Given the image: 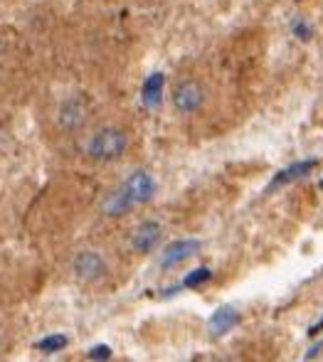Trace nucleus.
<instances>
[{"instance_id":"obj_1","label":"nucleus","mask_w":323,"mask_h":362,"mask_svg":"<svg viewBox=\"0 0 323 362\" xmlns=\"http://www.w3.org/2000/svg\"><path fill=\"white\" fill-rule=\"evenodd\" d=\"M129 148V136L116 126H104L94 131L84 144V156L94 163H111L119 160Z\"/></svg>"},{"instance_id":"obj_2","label":"nucleus","mask_w":323,"mask_h":362,"mask_svg":"<svg viewBox=\"0 0 323 362\" xmlns=\"http://www.w3.org/2000/svg\"><path fill=\"white\" fill-rule=\"evenodd\" d=\"M55 121H57V126L64 134H76V131H81L89 124V104H86L81 96L64 99L62 104L57 106Z\"/></svg>"},{"instance_id":"obj_3","label":"nucleus","mask_w":323,"mask_h":362,"mask_svg":"<svg viewBox=\"0 0 323 362\" xmlns=\"http://www.w3.org/2000/svg\"><path fill=\"white\" fill-rule=\"evenodd\" d=\"M173 106H176L178 114L183 116H193L198 114L200 109H203L205 104V89L200 81L195 79H186V81H178L176 86H173Z\"/></svg>"},{"instance_id":"obj_4","label":"nucleus","mask_w":323,"mask_h":362,"mask_svg":"<svg viewBox=\"0 0 323 362\" xmlns=\"http://www.w3.org/2000/svg\"><path fill=\"white\" fill-rule=\"evenodd\" d=\"M72 272H74L76 281L96 284L106 276V259L99 252H94V249H84L72 262Z\"/></svg>"},{"instance_id":"obj_5","label":"nucleus","mask_w":323,"mask_h":362,"mask_svg":"<svg viewBox=\"0 0 323 362\" xmlns=\"http://www.w3.org/2000/svg\"><path fill=\"white\" fill-rule=\"evenodd\" d=\"M121 190L129 195V200L136 205H146L156 197V190H158V182L156 177L151 175L148 170H133L124 182H121Z\"/></svg>"},{"instance_id":"obj_6","label":"nucleus","mask_w":323,"mask_h":362,"mask_svg":"<svg viewBox=\"0 0 323 362\" xmlns=\"http://www.w3.org/2000/svg\"><path fill=\"white\" fill-rule=\"evenodd\" d=\"M200 249H203L200 239H178V242H171L163 249V259H161L163 272H171V269L181 267V264L191 262V259L200 254Z\"/></svg>"},{"instance_id":"obj_7","label":"nucleus","mask_w":323,"mask_h":362,"mask_svg":"<svg viewBox=\"0 0 323 362\" xmlns=\"http://www.w3.org/2000/svg\"><path fill=\"white\" fill-rule=\"evenodd\" d=\"M163 239V224L158 219H146L131 234V247L136 254H151Z\"/></svg>"},{"instance_id":"obj_8","label":"nucleus","mask_w":323,"mask_h":362,"mask_svg":"<svg viewBox=\"0 0 323 362\" xmlns=\"http://www.w3.org/2000/svg\"><path fill=\"white\" fill-rule=\"evenodd\" d=\"M237 323H239V310L234 308V305L227 303V305H222V308H217L212 315H210L208 330H210V335H212V338H222V335H227Z\"/></svg>"},{"instance_id":"obj_9","label":"nucleus","mask_w":323,"mask_h":362,"mask_svg":"<svg viewBox=\"0 0 323 362\" xmlns=\"http://www.w3.org/2000/svg\"><path fill=\"white\" fill-rule=\"evenodd\" d=\"M316 160H301V163H291V165H286L284 170H279L274 177H271L269 182V190H279V187L289 185V182L294 180H301L304 175H309L311 170H314Z\"/></svg>"},{"instance_id":"obj_10","label":"nucleus","mask_w":323,"mask_h":362,"mask_svg":"<svg viewBox=\"0 0 323 362\" xmlns=\"http://www.w3.org/2000/svg\"><path fill=\"white\" fill-rule=\"evenodd\" d=\"M131 210H133V202L129 200V195L121 190V185L116 187L114 192H109V195H106V200L101 202V212H104L106 217H114V219L129 215Z\"/></svg>"},{"instance_id":"obj_11","label":"nucleus","mask_w":323,"mask_h":362,"mask_svg":"<svg viewBox=\"0 0 323 362\" xmlns=\"http://www.w3.org/2000/svg\"><path fill=\"white\" fill-rule=\"evenodd\" d=\"M163 86H166V76L163 74H151L146 81H143V89H141V99L148 109H156L158 104L163 101Z\"/></svg>"},{"instance_id":"obj_12","label":"nucleus","mask_w":323,"mask_h":362,"mask_svg":"<svg viewBox=\"0 0 323 362\" xmlns=\"http://www.w3.org/2000/svg\"><path fill=\"white\" fill-rule=\"evenodd\" d=\"M67 343H69V338L62 333H55V335H47V338H42L38 343V348L42 350V353H60V350L67 348Z\"/></svg>"},{"instance_id":"obj_13","label":"nucleus","mask_w":323,"mask_h":362,"mask_svg":"<svg viewBox=\"0 0 323 362\" xmlns=\"http://www.w3.org/2000/svg\"><path fill=\"white\" fill-rule=\"evenodd\" d=\"M210 276H212V272H210V269H205V267H200V269H195V272H191L186 279H183V286H186V288H198V286H203L205 281H210Z\"/></svg>"},{"instance_id":"obj_14","label":"nucleus","mask_w":323,"mask_h":362,"mask_svg":"<svg viewBox=\"0 0 323 362\" xmlns=\"http://www.w3.org/2000/svg\"><path fill=\"white\" fill-rule=\"evenodd\" d=\"M89 358L91 360H106V358H111V350L104 348V345H96V348L89 350Z\"/></svg>"},{"instance_id":"obj_15","label":"nucleus","mask_w":323,"mask_h":362,"mask_svg":"<svg viewBox=\"0 0 323 362\" xmlns=\"http://www.w3.org/2000/svg\"><path fill=\"white\" fill-rule=\"evenodd\" d=\"M296 35H299V37H304V40L311 37V33L306 30V25H296Z\"/></svg>"},{"instance_id":"obj_16","label":"nucleus","mask_w":323,"mask_h":362,"mask_svg":"<svg viewBox=\"0 0 323 362\" xmlns=\"http://www.w3.org/2000/svg\"><path fill=\"white\" fill-rule=\"evenodd\" d=\"M321 330H323V315H321V318H319V323H316V325H314V328H311V330H309V333H311V335H319V333H321Z\"/></svg>"},{"instance_id":"obj_17","label":"nucleus","mask_w":323,"mask_h":362,"mask_svg":"<svg viewBox=\"0 0 323 362\" xmlns=\"http://www.w3.org/2000/svg\"><path fill=\"white\" fill-rule=\"evenodd\" d=\"M321 350H323V343H321V345H316L314 350H309V353H306V358H316V355H319Z\"/></svg>"},{"instance_id":"obj_18","label":"nucleus","mask_w":323,"mask_h":362,"mask_svg":"<svg viewBox=\"0 0 323 362\" xmlns=\"http://www.w3.org/2000/svg\"><path fill=\"white\" fill-rule=\"evenodd\" d=\"M3 340H5L3 338V328H0V348H3Z\"/></svg>"},{"instance_id":"obj_19","label":"nucleus","mask_w":323,"mask_h":362,"mask_svg":"<svg viewBox=\"0 0 323 362\" xmlns=\"http://www.w3.org/2000/svg\"><path fill=\"white\" fill-rule=\"evenodd\" d=\"M321 187H323V180H321Z\"/></svg>"}]
</instances>
